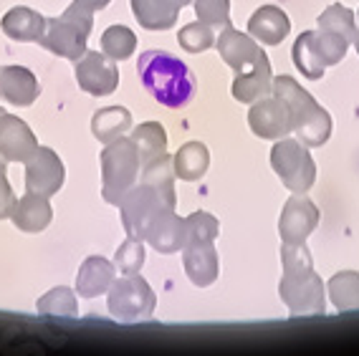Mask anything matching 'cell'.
<instances>
[{
  "instance_id": "obj_9",
  "label": "cell",
  "mask_w": 359,
  "mask_h": 356,
  "mask_svg": "<svg viewBox=\"0 0 359 356\" xmlns=\"http://www.w3.org/2000/svg\"><path fill=\"white\" fill-rule=\"evenodd\" d=\"M64 162L51 146H39L26 159V192H36L43 198H53L64 187Z\"/></svg>"
},
{
  "instance_id": "obj_36",
  "label": "cell",
  "mask_w": 359,
  "mask_h": 356,
  "mask_svg": "<svg viewBox=\"0 0 359 356\" xmlns=\"http://www.w3.org/2000/svg\"><path fill=\"white\" fill-rule=\"evenodd\" d=\"M198 20L210 28H225L231 23V0H193Z\"/></svg>"
},
{
  "instance_id": "obj_41",
  "label": "cell",
  "mask_w": 359,
  "mask_h": 356,
  "mask_svg": "<svg viewBox=\"0 0 359 356\" xmlns=\"http://www.w3.org/2000/svg\"><path fill=\"white\" fill-rule=\"evenodd\" d=\"M354 48H357V53H359V33H357V39H354Z\"/></svg>"
},
{
  "instance_id": "obj_38",
  "label": "cell",
  "mask_w": 359,
  "mask_h": 356,
  "mask_svg": "<svg viewBox=\"0 0 359 356\" xmlns=\"http://www.w3.org/2000/svg\"><path fill=\"white\" fill-rule=\"evenodd\" d=\"M6 167H8V159L0 154V220L11 217V212H13V207H15V200H18L13 187H11V182H8Z\"/></svg>"
},
{
  "instance_id": "obj_25",
  "label": "cell",
  "mask_w": 359,
  "mask_h": 356,
  "mask_svg": "<svg viewBox=\"0 0 359 356\" xmlns=\"http://www.w3.org/2000/svg\"><path fill=\"white\" fill-rule=\"evenodd\" d=\"M132 129V114L124 107H107L99 109L97 114L91 116V132L102 144L119 139Z\"/></svg>"
},
{
  "instance_id": "obj_23",
  "label": "cell",
  "mask_w": 359,
  "mask_h": 356,
  "mask_svg": "<svg viewBox=\"0 0 359 356\" xmlns=\"http://www.w3.org/2000/svg\"><path fill=\"white\" fill-rule=\"evenodd\" d=\"M0 28L11 41H18V43H39V39L43 36L46 28V18L33 11V8L18 6L11 8L3 20H0Z\"/></svg>"
},
{
  "instance_id": "obj_18",
  "label": "cell",
  "mask_w": 359,
  "mask_h": 356,
  "mask_svg": "<svg viewBox=\"0 0 359 356\" xmlns=\"http://www.w3.org/2000/svg\"><path fill=\"white\" fill-rule=\"evenodd\" d=\"M233 99L241 104H253L263 96L273 94V71H271V61L263 58L256 66L236 74V81L231 86Z\"/></svg>"
},
{
  "instance_id": "obj_16",
  "label": "cell",
  "mask_w": 359,
  "mask_h": 356,
  "mask_svg": "<svg viewBox=\"0 0 359 356\" xmlns=\"http://www.w3.org/2000/svg\"><path fill=\"white\" fill-rule=\"evenodd\" d=\"M144 240L152 245L157 253L170 255L185 248V217H177L175 210H165L149 223Z\"/></svg>"
},
{
  "instance_id": "obj_37",
  "label": "cell",
  "mask_w": 359,
  "mask_h": 356,
  "mask_svg": "<svg viewBox=\"0 0 359 356\" xmlns=\"http://www.w3.org/2000/svg\"><path fill=\"white\" fill-rule=\"evenodd\" d=\"M114 266L119 268V273H124V275L140 273L142 266H144V245H142V240L127 238V240H124L122 245L116 248Z\"/></svg>"
},
{
  "instance_id": "obj_20",
  "label": "cell",
  "mask_w": 359,
  "mask_h": 356,
  "mask_svg": "<svg viewBox=\"0 0 359 356\" xmlns=\"http://www.w3.org/2000/svg\"><path fill=\"white\" fill-rule=\"evenodd\" d=\"M116 280V266L109 263L102 255H89L81 263L76 275V291L81 299H97L102 293H107L111 288V283Z\"/></svg>"
},
{
  "instance_id": "obj_7",
  "label": "cell",
  "mask_w": 359,
  "mask_h": 356,
  "mask_svg": "<svg viewBox=\"0 0 359 356\" xmlns=\"http://www.w3.org/2000/svg\"><path fill=\"white\" fill-rule=\"evenodd\" d=\"M107 306H109V313L114 318L127 321V324H137V321H147L154 313L157 296L140 273H129L111 283Z\"/></svg>"
},
{
  "instance_id": "obj_10",
  "label": "cell",
  "mask_w": 359,
  "mask_h": 356,
  "mask_svg": "<svg viewBox=\"0 0 359 356\" xmlns=\"http://www.w3.org/2000/svg\"><path fill=\"white\" fill-rule=\"evenodd\" d=\"M248 127L261 139H281V137H289L294 132L289 107L276 94L263 96V99L250 104Z\"/></svg>"
},
{
  "instance_id": "obj_19",
  "label": "cell",
  "mask_w": 359,
  "mask_h": 356,
  "mask_svg": "<svg viewBox=\"0 0 359 356\" xmlns=\"http://www.w3.org/2000/svg\"><path fill=\"white\" fill-rule=\"evenodd\" d=\"M193 0H132V13L147 31H167L177 23L180 11Z\"/></svg>"
},
{
  "instance_id": "obj_14",
  "label": "cell",
  "mask_w": 359,
  "mask_h": 356,
  "mask_svg": "<svg viewBox=\"0 0 359 356\" xmlns=\"http://www.w3.org/2000/svg\"><path fill=\"white\" fill-rule=\"evenodd\" d=\"M36 149H39V142H36V134L31 132L26 121L8 114V111L0 116V154L8 162H23L26 165V159Z\"/></svg>"
},
{
  "instance_id": "obj_27",
  "label": "cell",
  "mask_w": 359,
  "mask_h": 356,
  "mask_svg": "<svg viewBox=\"0 0 359 356\" xmlns=\"http://www.w3.org/2000/svg\"><path fill=\"white\" fill-rule=\"evenodd\" d=\"M329 299L337 311H354L359 308V273L341 271L329 278Z\"/></svg>"
},
{
  "instance_id": "obj_21",
  "label": "cell",
  "mask_w": 359,
  "mask_h": 356,
  "mask_svg": "<svg viewBox=\"0 0 359 356\" xmlns=\"http://www.w3.org/2000/svg\"><path fill=\"white\" fill-rule=\"evenodd\" d=\"M291 31L289 15L278 6H261L248 20V33L261 46H278Z\"/></svg>"
},
{
  "instance_id": "obj_6",
  "label": "cell",
  "mask_w": 359,
  "mask_h": 356,
  "mask_svg": "<svg viewBox=\"0 0 359 356\" xmlns=\"http://www.w3.org/2000/svg\"><path fill=\"white\" fill-rule=\"evenodd\" d=\"M271 167L291 192H309L316 182V165L309 146L299 139L281 137L271 149Z\"/></svg>"
},
{
  "instance_id": "obj_31",
  "label": "cell",
  "mask_w": 359,
  "mask_h": 356,
  "mask_svg": "<svg viewBox=\"0 0 359 356\" xmlns=\"http://www.w3.org/2000/svg\"><path fill=\"white\" fill-rule=\"evenodd\" d=\"M137 48V36L132 28L127 26H109L102 33V51L114 61H124L135 53Z\"/></svg>"
},
{
  "instance_id": "obj_34",
  "label": "cell",
  "mask_w": 359,
  "mask_h": 356,
  "mask_svg": "<svg viewBox=\"0 0 359 356\" xmlns=\"http://www.w3.org/2000/svg\"><path fill=\"white\" fill-rule=\"evenodd\" d=\"M314 46H316V51H319L321 64L329 69V66H337L341 58L346 56L352 41H346L344 36H337V33L321 31L319 28V31H314Z\"/></svg>"
},
{
  "instance_id": "obj_12",
  "label": "cell",
  "mask_w": 359,
  "mask_h": 356,
  "mask_svg": "<svg viewBox=\"0 0 359 356\" xmlns=\"http://www.w3.org/2000/svg\"><path fill=\"white\" fill-rule=\"evenodd\" d=\"M215 46H218L220 58H223L236 74L250 69V66H256L263 58H269L263 53L261 43H258L250 33L245 36V33H241L238 28H233L231 23L220 31V36L215 39Z\"/></svg>"
},
{
  "instance_id": "obj_4",
  "label": "cell",
  "mask_w": 359,
  "mask_h": 356,
  "mask_svg": "<svg viewBox=\"0 0 359 356\" xmlns=\"http://www.w3.org/2000/svg\"><path fill=\"white\" fill-rule=\"evenodd\" d=\"M140 154L132 137H119V139L104 144L102 152V195L104 200L114 207H119L132 187L140 179Z\"/></svg>"
},
{
  "instance_id": "obj_22",
  "label": "cell",
  "mask_w": 359,
  "mask_h": 356,
  "mask_svg": "<svg viewBox=\"0 0 359 356\" xmlns=\"http://www.w3.org/2000/svg\"><path fill=\"white\" fill-rule=\"evenodd\" d=\"M11 220L20 233H41L51 225L53 220V207L48 198L36 195V192H26L20 200H15V207L11 212Z\"/></svg>"
},
{
  "instance_id": "obj_15",
  "label": "cell",
  "mask_w": 359,
  "mask_h": 356,
  "mask_svg": "<svg viewBox=\"0 0 359 356\" xmlns=\"http://www.w3.org/2000/svg\"><path fill=\"white\" fill-rule=\"evenodd\" d=\"M182 263H185L187 278L193 280L198 288H208L218 280L220 261L212 240L187 242L185 248H182Z\"/></svg>"
},
{
  "instance_id": "obj_17",
  "label": "cell",
  "mask_w": 359,
  "mask_h": 356,
  "mask_svg": "<svg viewBox=\"0 0 359 356\" xmlns=\"http://www.w3.org/2000/svg\"><path fill=\"white\" fill-rule=\"evenodd\" d=\"M41 94L39 78L23 66H0V99L15 107H31Z\"/></svg>"
},
{
  "instance_id": "obj_2",
  "label": "cell",
  "mask_w": 359,
  "mask_h": 356,
  "mask_svg": "<svg viewBox=\"0 0 359 356\" xmlns=\"http://www.w3.org/2000/svg\"><path fill=\"white\" fill-rule=\"evenodd\" d=\"M137 74L154 102L167 109L187 107L198 91L193 71L167 51H144L137 58Z\"/></svg>"
},
{
  "instance_id": "obj_43",
  "label": "cell",
  "mask_w": 359,
  "mask_h": 356,
  "mask_svg": "<svg viewBox=\"0 0 359 356\" xmlns=\"http://www.w3.org/2000/svg\"><path fill=\"white\" fill-rule=\"evenodd\" d=\"M357 20H359V13H357Z\"/></svg>"
},
{
  "instance_id": "obj_1",
  "label": "cell",
  "mask_w": 359,
  "mask_h": 356,
  "mask_svg": "<svg viewBox=\"0 0 359 356\" xmlns=\"http://www.w3.org/2000/svg\"><path fill=\"white\" fill-rule=\"evenodd\" d=\"M283 275L278 283L281 301L291 316H319L327 311L324 283L314 273V261L306 242H281Z\"/></svg>"
},
{
  "instance_id": "obj_40",
  "label": "cell",
  "mask_w": 359,
  "mask_h": 356,
  "mask_svg": "<svg viewBox=\"0 0 359 356\" xmlns=\"http://www.w3.org/2000/svg\"><path fill=\"white\" fill-rule=\"evenodd\" d=\"M76 6L86 8V11H91V13H97V11H102V8H107L111 3V0H74Z\"/></svg>"
},
{
  "instance_id": "obj_13",
  "label": "cell",
  "mask_w": 359,
  "mask_h": 356,
  "mask_svg": "<svg viewBox=\"0 0 359 356\" xmlns=\"http://www.w3.org/2000/svg\"><path fill=\"white\" fill-rule=\"evenodd\" d=\"M86 39L89 36L76 23H71L66 18H46L43 36L39 39V43L56 56L79 61L86 53Z\"/></svg>"
},
{
  "instance_id": "obj_32",
  "label": "cell",
  "mask_w": 359,
  "mask_h": 356,
  "mask_svg": "<svg viewBox=\"0 0 359 356\" xmlns=\"http://www.w3.org/2000/svg\"><path fill=\"white\" fill-rule=\"evenodd\" d=\"M36 306H39V311L43 313V316L64 318V316H76L79 313L76 293L64 286H58V288H53V291L46 293V296H41Z\"/></svg>"
},
{
  "instance_id": "obj_35",
  "label": "cell",
  "mask_w": 359,
  "mask_h": 356,
  "mask_svg": "<svg viewBox=\"0 0 359 356\" xmlns=\"http://www.w3.org/2000/svg\"><path fill=\"white\" fill-rule=\"evenodd\" d=\"M220 233L218 220L210 212H193L185 217V245L187 242H200V240H215Z\"/></svg>"
},
{
  "instance_id": "obj_11",
  "label": "cell",
  "mask_w": 359,
  "mask_h": 356,
  "mask_svg": "<svg viewBox=\"0 0 359 356\" xmlns=\"http://www.w3.org/2000/svg\"><path fill=\"white\" fill-rule=\"evenodd\" d=\"M319 207L306 198V192H294V198L286 200L278 220V235L283 242H306L319 225Z\"/></svg>"
},
{
  "instance_id": "obj_33",
  "label": "cell",
  "mask_w": 359,
  "mask_h": 356,
  "mask_svg": "<svg viewBox=\"0 0 359 356\" xmlns=\"http://www.w3.org/2000/svg\"><path fill=\"white\" fill-rule=\"evenodd\" d=\"M215 33H212V28L208 26V23H203V20H195V23H187V26L180 28L177 33V41L180 46L185 48L187 53H203L208 51V48H212L215 46Z\"/></svg>"
},
{
  "instance_id": "obj_30",
  "label": "cell",
  "mask_w": 359,
  "mask_h": 356,
  "mask_svg": "<svg viewBox=\"0 0 359 356\" xmlns=\"http://www.w3.org/2000/svg\"><path fill=\"white\" fill-rule=\"evenodd\" d=\"M140 182H147V185L157 187V190L167 192V195H175V167L172 157L170 154H160V157L149 159L142 165V177Z\"/></svg>"
},
{
  "instance_id": "obj_42",
  "label": "cell",
  "mask_w": 359,
  "mask_h": 356,
  "mask_svg": "<svg viewBox=\"0 0 359 356\" xmlns=\"http://www.w3.org/2000/svg\"><path fill=\"white\" fill-rule=\"evenodd\" d=\"M3 114H6V111H3V109H0V116H3Z\"/></svg>"
},
{
  "instance_id": "obj_24",
  "label": "cell",
  "mask_w": 359,
  "mask_h": 356,
  "mask_svg": "<svg viewBox=\"0 0 359 356\" xmlns=\"http://www.w3.org/2000/svg\"><path fill=\"white\" fill-rule=\"evenodd\" d=\"M172 167L175 177H180L182 182H198L210 167V152L203 142H187L175 152Z\"/></svg>"
},
{
  "instance_id": "obj_28",
  "label": "cell",
  "mask_w": 359,
  "mask_h": 356,
  "mask_svg": "<svg viewBox=\"0 0 359 356\" xmlns=\"http://www.w3.org/2000/svg\"><path fill=\"white\" fill-rule=\"evenodd\" d=\"M291 58H294V66L302 71L306 78H321L327 66L321 64L319 51L314 46V31H304L299 39H296L294 48H291Z\"/></svg>"
},
{
  "instance_id": "obj_5",
  "label": "cell",
  "mask_w": 359,
  "mask_h": 356,
  "mask_svg": "<svg viewBox=\"0 0 359 356\" xmlns=\"http://www.w3.org/2000/svg\"><path fill=\"white\" fill-rule=\"evenodd\" d=\"M177 205V195H167V192L157 190V187L140 182L124 195L119 210H122V225L127 230V238L135 240H144L149 223L165 210H175Z\"/></svg>"
},
{
  "instance_id": "obj_3",
  "label": "cell",
  "mask_w": 359,
  "mask_h": 356,
  "mask_svg": "<svg viewBox=\"0 0 359 356\" xmlns=\"http://www.w3.org/2000/svg\"><path fill=\"white\" fill-rule=\"evenodd\" d=\"M273 94L289 107L296 139L306 146L327 144L332 137V116L306 89H302V83L291 76H276Z\"/></svg>"
},
{
  "instance_id": "obj_8",
  "label": "cell",
  "mask_w": 359,
  "mask_h": 356,
  "mask_svg": "<svg viewBox=\"0 0 359 356\" xmlns=\"http://www.w3.org/2000/svg\"><path fill=\"white\" fill-rule=\"evenodd\" d=\"M79 89L91 96H109L119 86V69L116 61L104 51H86L76 61Z\"/></svg>"
},
{
  "instance_id": "obj_29",
  "label": "cell",
  "mask_w": 359,
  "mask_h": 356,
  "mask_svg": "<svg viewBox=\"0 0 359 356\" xmlns=\"http://www.w3.org/2000/svg\"><path fill=\"white\" fill-rule=\"evenodd\" d=\"M316 20H319L321 31L344 36V39L352 41V43H354V39H357V33H359V26H357V18H354V13L346 6H339V3L329 6Z\"/></svg>"
},
{
  "instance_id": "obj_26",
  "label": "cell",
  "mask_w": 359,
  "mask_h": 356,
  "mask_svg": "<svg viewBox=\"0 0 359 356\" xmlns=\"http://www.w3.org/2000/svg\"><path fill=\"white\" fill-rule=\"evenodd\" d=\"M132 139L137 144V154H140V165L149 162V159L160 157L167 152V132L160 121H144L132 132Z\"/></svg>"
},
{
  "instance_id": "obj_39",
  "label": "cell",
  "mask_w": 359,
  "mask_h": 356,
  "mask_svg": "<svg viewBox=\"0 0 359 356\" xmlns=\"http://www.w3.org/2000/svg\"><path fill=\"white\" fill-rule=\"evenodd\" d=\"M91 11H86V8H81V6H76V3H71L69 8L64 11V15L61 18H66V20H71V23H76L79 28H81L86 36L91 33V28H94V18H91Z\"/></svg>"
}]
</instances>
